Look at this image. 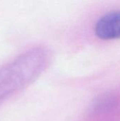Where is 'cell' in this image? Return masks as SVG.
I'll list each match as a JSON object with an SVG mask.
<instances>
[{
  "label": "cell",
  "instance_id": "1",
  "mask_svg": "<svg viewBox=\"0 0 120 121\" xmlns=\"http://www.w3.org/2000/svg\"><path fill=\"white\" fill-rule=\"evenodd\" d=\"M95 31L100 39L120 38V11L108 13L101 17L95 25Z\"/></svg>",
  "mask_w": 120,
  "mask_h": 121
}]
</instances>
